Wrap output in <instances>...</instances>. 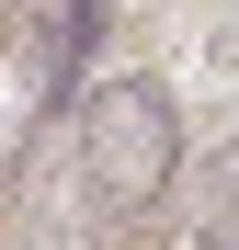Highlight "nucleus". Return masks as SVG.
Masks as SVG:
<instances>
[{"label":"nucleus","instance_id":"obj_3","mask_svg":"<svg viewBox=\"0 0 239 250\" xmlns=\"http://www.w3.org/2000/svg\"><path fill=\"white\" fill-rule=\"evenodd\" d=\"M205 205H217V216H239V125L205 148Z\"/></svg>","mask_w":239,"mask_h":250},{"label":"nucleus","instance_id":"obj_5","mask_svg":"<svg viewBox=\"0 0 239 250\" xmlns=\"http://www.w3.org/2000/svg\"><path fill=\"white\" fill-rule=\"evenodd\" d=\"M23 12H46V0H23Z\"/></svg>","mask_w":239,"mask_h":250},{"label":"nucleus","instance_id":"obj_4","mask_svg":"<svg viewBox=\"0 0 239 250\" xmlns=\"http://www.w3.org/2000/svg\"><path fill=\"white\" fill-rule=\"evenodd\" d=\"M194 250H239V216H205V239H194Z\"/></svg>","mask_w":239,"mask_h":250},{"label":"nucleus","instance_id":"obj_2","mask_svg":"<svg viewBox=\"0 0 239 250\" xmlns=\"http://www.w3.org/2000/svg\"><path fill=\"white\" fill-rule=\"evenodd\" d=\"M57 80H68V23L12 12V23H0V182L23 171V148H34V137H46Z\"/></svg>","mask_w":239,"mask_h":250},{"label":"nucleus","instance_id":"obj_1","mask_svg":"<svg viewBox=\"0 0 239 250\" xmlns=\"http://www.w3.org/2000/svg\"><path fill=\"white\" fill-rule=\"evenodd\" d=\"M171 171H182V114H171V91H159L148 68L103 80V91L80 103V193H91L103 216H148V205L171 193Z\"/></svg>","mask_w":239,"mask_h":250}]
</instances>
